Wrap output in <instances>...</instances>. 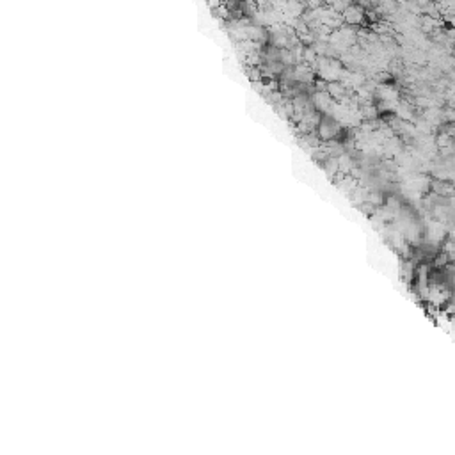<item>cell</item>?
<instances>
[{
	"instance_id": "obj_1",
	"label": "cell",
	"mask_w": 455,
	"mask_h": 455,
	"mask_svg": "<svg viewBox=\"0 0 455 455\" xmlns=\"http://www.w3.org/2000/svg\"><path fill=\"white\" fill-rule=\"evenodd\" d=\"M342 18L347 23H350V25H357V23L363 22L365 13H363V9H361L359 6H347V11L342 14Z\"/></svg>"
}]
</instances>
